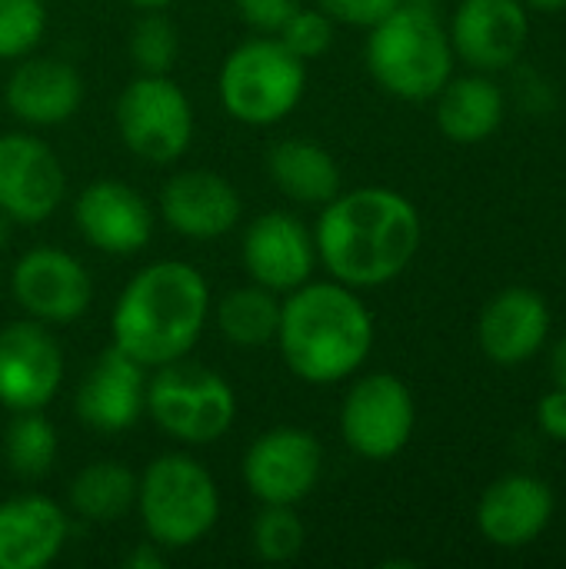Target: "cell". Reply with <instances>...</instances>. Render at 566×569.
Masks as SVG:
<instances>
[{
    "label": "cell",
    "mask_w": 566,
    "mask_h": 569,
    "mask_svg": "<svg viewBox=\"0 0 566 569\" xmlns=\"http://www.w3.org/2000/svg\"><path fill=\"white\" fill-rule=\"evenodd\" d=\"M317 260L337 283L370 290L397 280L420 250V213L390 187L340 190L314 230Z\"/></svg>",
    "instance_id": "obj_1"
},
{
    "label": "cell",
    "mask_w": 566,
    "mask_h": 569,
    "mask_svg": "<svg viewBox=\"0 0 566 569\" xmlns=\"http://www.w3.org/2000/svg\"><path fill=\"white\" fill-rule=\"evenodd\" d=\"M210 317V287L203 273L183 260H157L143 267L117 297L110 333L147 370L183 360Z\"/></svg>",
    "instance_id": "obj_2"
},
{
    "label": "cell",
    "mask_w": 566,
    "mask_h": 569,
    "mask_svg": "<svg viewBox=\"0 0 566 569\" xmlns=\"http://www.w3.org/2000/svg\"><path fill=\"white\" fill-rule=\"evenodd\" d=\"M277 347L294 377L314 387L354 377L374 350V317L354 287L304 283L280 300Z\"/></svg>",
    "instance_id": "obj_3"
},
{
    "label": "cell",
    "mask_w": 566,
    "mask_h": 569,
    "mask_svg": "<svg viewBox=\"0 0 566 569\" xmlns=\"http://www.w3.org/2000/svg\"><path fill=\"white\" fill-rule=\"evenodd\" d=\"M367 70L400 100H434L454 73L450 33L424 3H400L367 37Z\"/></svg>",
    "instance_id": "obj_4"
},
{
    "label": "cell",
    "mask_w": 566,
    "mask_h": 569,
    "mask_svg": "<svg viewBox=\"0 0 566 569\" xmlns=\"http://www.w3.org/2000/svg\"><path fill=\"white\" fill-rule=\"evenodd\" d=\"M137 510L157 547L187 550L217 527L220 493L203 463L187 453H167L137 480Z\"/></svg>",
    "instance_id": "obj_5"
},
{
    "label": "cell",
    "mask_w": 566,
    "mask_h": 569,
    "mask_svg": "<svg viewBox=\"0 0 566 569\" xmlns=\"http://www.w3.org/2000/svg\"><path fill=\"white\" fill-rule=\"evenodd\" d=\"M224 110L247 127L280 123L297 110L307 90V63L277 37H257L234 47L217 77Z\"/></svg>",
    "instance_id": "obj_6"
},
{
    "label": "cell",
    "mask_w": 566,
    "mask_h": 569,
    "mask_svg": "<svg viewBox=\"0 0 566 569\" xmlns=\"http://www.w3.org/2000/svg\"><path fill=\"white\" fill-rule=\"evenodd\" d=\"M143 410L170 440L207 447L234 427L237 393L217 370L173 360L157 367L147 380Z\"/></svg>",
    "instance_id": "obj_7"
},
{
    "label": "cell",
    "mask_w": 566,
    "mask_h": 569,
    "mask_svg": "<svg viewBox=\"0 0 566 569\" xmlns=\"http://www.w3.org/2000/svg\"><path fill=\"white\" fill-rule=\"evenodd\" d=\"M117 130L147 163H173L193 140V107L167 73H140L117 97Z\"/></svg>",
    "instance_id": "obj_8"
},
{
    "label": "cell",
    "mask_w": 566,
    "mask_h": 569,
    "mask_svg": "<svg viewBox=\"0 0 566 569\" xmlns=\"http://www.w3.org/2000/svg\"><path fill=\"white\" fill-rule=\"evenodd\" d=\"M417 423V403L410 387L394 373L360 377L340 407V437L364 460L397 457Z\"/></svg>",
    "instance_id": "obj_9"
},
{
    "label": "cell",
    "mask_w": 566,
    "mask_h": 569,
    "mask_svg": "<svg viewBox=\"0 0 566 569\" xmlns=\"http://www.w3.org/2000/svg\"><path fill=\"white\" fill-rule=\"evenodd\" d=\"M324 473V447L310 430L277 427L260 433L244 457V483L260 503L297 507Z\"/></svg>",
    "instance_id": "obj_10"
},
{
    "label": "cell",
    "mask_w": 566,
    "mask_h": 569,
    "mask_svg": "<svg viewBox=\"0 0 566 569\" xmlns=\"http://www.w3.org/2000/svg\"><path fill=\"white\" fill-rule=\"evenodd\" d=\"M63 383V350L40 320L0 330V403L10 413L43 410Z\"/></svg>",
    "instance_id": "obj_11"
},
{
    "label": "cell",
    "mask_w": 566,
    "mask_h": 569,
    "mask_svg": "<svg viewBox=\"0 0 566 569\" xmlns=\"http://www.w3.org/2000/svg\"><path fill=\"white\" fill-rule=\"evenodd\" d=\"M67 193L60 157L33 133H0V210L13 223H43Z\"/></svg>",
    "instance_id": "obj_12"
},
{
    "label": "cell",
    "mask_w": 566,
    "mask_h": 569,
    "mask_svg": "<svg viewBox=\"0 0 566 569\" xmlns=\"http://www.w3.org/2000/svg\"><path fill=\"white\" fill-rule=\"evenodd\" d=\"M10 293L30 320L70 323L87 313L93 283L73 253L57 247H33L13 263Z\"/></svg>",
    "instance_id": "obj_13"
},
{
    "label": "cell",
    "mask_w": 566,
    "mask_h": 569,
    "mask_svg": "<svg viewBox=\"0 0 566 569\" xmlns=\"http://www.w3.org/2000/svg\"><path fill=\"white\" fill-rule=\"evenodd\" d=\"M447 33L460 60L480 73H497L524 57L530 17L524 0H460Z\"/></svg>",
    "instance_id": "obj_14"
},
{
    "label": "cell",
    "mask_w": 566,
    "mask_h": 569,
    "mask_svg": "<svg viewBox=\"0 0 566 569\" xmlns=\"http://www.w3.org/2000/svg\"><path fill=\"white\" fill-rule=\"evenodd\" d=\"M73 223L80 237L113 257L143 250L153 237V210L140 190L120 180H97L73 200Z\"/></svg>",
    "instance_id": "obj_15"
},
{
    "label": "cell",
    "mask_w": 566,
    "mask_h": 569,
    "mask_svg": "<svg viewBox=\"0 0 566 569\" xmlns=\"http://www.w3.org/2000/svg\"><path fill=\"white\" fill-rule=\"evenodd\" d=\"M240 257H244L250 280L274 293H290L304 287L317 267L314 237L287 210L260 213L244 233Z\"/></svg>",
    "instance_id": "obj_16"
},
{
    "label": "cell",
    "mask_w": 566,
    "mask_h": 569,
    "mask_svg": "<svg viewBox=\"0 0 566 569\" xmlns=\"http://www.w3.org/2000/svg\"><path fill=\"white\" fill-rule=\"evenodd\" d=\"M147 407V367L130 360L113 343L93 360L77 387V417L100 433H120L140 420Z\"/></svg>",
    "instance_id": "obj_17"
},
{
    "label": "cell",
    "mask_w": 566,
    "mask_h": 569,
    "mask_svg": "<svg viewBox=\"0 0 566 569\" xmlns=\"http://www.w3.org/2000/svg\"><path fill=\"white\" fill-rule=\"evenodd\" d=\"M554 490L534 473H510L490 483L477 507V527L487 543L520 550L534 543L554 520Z\"/></svg>",
    "instance_id": "obj_18"
},
{
    "label": "cell",
    "mask_w": 566,
    "mask_h": 569,
    "mask_svg": "<svg viewBox=\"0 0 566 569\" xmlns=\"http://www.w3.org/2000/svg\"><path fill=\"white\" fill-rule=\"evenodd\" d=\"M160 210L170 230L190 240H217L240 223L244 203L230 180L214 170H180L160 190Z\"/></svg>",
    "instance_id": "obj_19"
},
{
    "label": "cell",
    "mask_w": 566,
    "mask_h": 569,
    "mask_svg": "<svg viewBox=\"0 0 566 569\" xmlns=\"http://www.w3.org/2000/svg\"><path fill=\"white\" fill-rule=\"evenodd\" d=\"M550 337V307L530 287L500 290L480 313L477 340L497 367H520L544 350Z\"/></svg>",
    "instance_id": "obj_20"
},
{
    "label": "cell",
    "mask_w": 566,
    "mask_h": 569,
    "mask_svg": "<svg viewBox=\"0 0 566 569\" xmlns=\"http://www.w3.org/2000/svg\"><path fill=\"white\" fill-rule=\"evenodd\" d=\"M7 107L30 127L67 123L83 103V80L73 63L57 57H20L7 80Z\"/></svg>",
    "instance_id": "obj_21"
},
{
    "label": "cell",
    "mask_w": 566,
    "mask_h": 569,
    "mask_svg": "<svg viewBox=\"0 0 566 569\" xmlns=\"http://www.w3.org/2000/svg\"><path fill=\"white\" fill-rule=\"evenodd\" d=\"M70 523L67 513L40 493L10 497L0 503V569L50 567L63 543Z\"/></svg>",
    "instance_id": "obj_22"
},
{
    "label": "cell",
    "mask_w": 566,
    "mask_h": 569,
    "mask_svg": "<svg viewBox=\"0 0 566 569\" xmlns=\"http://www.w3.org/2000/svg\"><path fill=\"white\" fill-rule=\"evenodd\" d=\"M504 123V90L487 73L450 77L437 93V127L454 143H480Z\"/></svg>",
    "instance_id": "obj_23"
},
{
    "label": "cell",
    "mask_w": 566,
    "mask_h": 569,
    "mask_svg": "<svg viewBox=\"0 0 566 569\" xmlns=\"http://www.w3.org/2000/svg\"><path fill=\"white\" fill-rule=\"evenodd\" d=\"M267 173L297 203L324 207L340 193V167L337 160L314 140H280L267 153Z\"/></svg>",
    "instance_id": "obj_24"
},
{
    "label": "cell",
    "mask_w": 566,
    "mask_h": 569,
    "mask_svg": "<svg viewBox=\"0 0 566 569\" xmlns=\"http://www.w3.org/2000/svg\"><path fill=\"white\" fill-rule=\"evenodd\" d=\"M137 503V477L117 460H97L83 467L70 483V507L90 523H113Z\"/></svg>",
    "instance_id": "obj_25"
},
{
    "label": "cell",
    "mask_w": 566,
    "mask_h": 569,
    "mask_svg": "<svg viewBox=\"0 0 566 569\" xmlns=\"http://www.w3.org/2000/svg\"><path fill=\"white\" fill-rule=\"evenodd\" d=\"M217 327L234 347H264L277 340L280 300L260 283L237 287L217 303Z\"/></svg>",
    "instance_id": "obj_26"
},
{
    "label": "cell",
    "mask_w": 566,
    "mask_h": 569,
    "mask_svg": "<svg viewBox=\"0 0 566 569\" xmlns=\"http://www.w3.org/2000/svg\"><path fill=\"white\" fill-rule=\"evenodd\" d=\"M57 430L53 423L40 413H13V423L7 427L3 437V453H7V467L23 477V480H40L50 473L53 460H57Z\"/></svg>",
    "instance_id": "obj_27"
},
{
    "label": "cell",
    "mask_w": 566,
    "mask_h": 569,
    "mask_svg": "<svg viewBox=\"0 0 566 569\" xmlns=\"http://www.w3.org/2000/svg\"><path fill=\"white\" fill-rule=\"evenodd\" d=\"M127 50L140 73H170L180 53L177 27L160 10H143V17L130 30Z\"/></svg>",
    "instance_id": "obj_28"
},
{
    "label": "cell",
    "mask_w": 566,
    "mask_h": 569,
    "mask_svg": "<svg viewBox=\"0 0 566 569\" xmlns=\"http://www.w3.org/2000/svg\"><path fill=\"white\" fill-rule=\"evenodd\" d=\"M250 540H254V553L264 563H287V560L300 557L307 530H304V523H300L294 507L264 503V510L254 520Z\"/></svg>",
    "instance_id": "obj_29"
},
{
    "label": "cell",
    "mask_w": 566,
    "mask_h": 569,
    "mask_svg": "<svg viewBox=\"0 0 566 569\" xmlns=\"http://www.w3.org/2000/svg\"><path fill=\"white\" fill-rule=\"evenodd\" d=\"M47 33L43 0H0V60L27 57Z\"/></svg>",
    "instance_id": "obj_30"
},
{
    "label": "cell",
    "mask_w": 566,
    "mask_h": 569,
    "mask_svg": "<svg viewBox=\"0 0 566 569\" xmlns=\"http://www.w3.org/2000/svg\"><path fill=\"white\" fill-rule=\"evenodd\" d=\"M290 53H297L300 60H314V57H324L334 43V20L324 13V10H307V7H297L287 23L274 33Z\"/></svg>",
    "instance_id": "obj_31"
},
{
    "label": "cell",
    "mask_w": 566,
    "mask_h": 569,
    "mask_svg": "<svg viewBox=\"0 0 566 569\" xmlns=\"http://www.w3.org/2000/svg\"><path fill=\"white\" fill-rule=\"evenodd\" d=\"M404 0H317V10H324L330 20L350 23V27H374L387 13H394Z\"/></svg>",
    "instance_id": "obj_32"
},
{
    "label": "cell",
    "mask_w": 566,
    "mask_h": 569,
    "mask_svg": "<svg viewBox=\"0 0 566 569\" xmlns=\"http://www.w3.org/2000/svg\"><path fill=\"white\" fill-rule=\"evenodd\" d=\"M234 7L247 27L270 37L287 23V17L300 7V0H234Z\"/></svg>",
    "instance_id": "obj_33"
},
{
    "label": "cell",
    "mask_w": 566,
    "mask_h": 569,
    "mask_svg": "<svg viewBox=\"0 0 566 569\" xmlns=\"http://www.w3.org/2000/svg\"><path fill=\"white\" fill-rule=\"evenodd\" d=\"M537 427L544 437L557 440V443H566V390L554 387L550 393L540 397L537 403Z\"/></svg>",
    "instance_id": "obj_34"
},
{
    "label": "cell",
    "mask_w": 566,
    "mask_h": 569,
    "mask_svg": "<svg viewBox=\"0 0 566 569\" xmlns=\"http://www.w3.org/2000/svg\"><path fill=\"white\" fill-rule=\"evenodd\" d=\"M123 567L127 569H163V547H157L153 540H147V543H140V547H133V550L127 553Z\"/></svg>",
    "instance_id": "obj_35"
},
{
    "label": "cell",
    "mask_w": 566,
    "mask_h": 569,
    "mask_svg": "<svg viewBox=\"0 0 566 569\" xmlns=\"http://www.w3.org/2000/svg\"><path fill=\"white\" fill-rule=\"evenodd\" d=\"M550 377H554V387L566 390V337H560L554 343V353H550Z\"/></svg>",
    "instance_id": "obj_36"
},
{
    "label": "cell",
    "mask_w": 566,
    "mask_h": 569,
    "mask_svg": "<svg viewBox=\"0 0 566 569\" xmlns=\"http://www.w3.org/2000/svg\"><path fill=\"white\" fill-rule=\"evenodd\" d=\"M527 7H534V10H566V0H524Z\"/></svg>",
    "instance_id": "obj_37"
},
{
    "label": "cell",
    "mask_w": 566,
    "mask_h": 569,
    "mask_svg": "<svg viewBox=\"0 0 566 569\" xmlns=\"http://www.w3.org/2000/svg\"><path fill=\"white\" fill-rule=\"evenodd\" d=\"M130 7H137V10H163V7H170L173 0H127Z\"/></svg>",
    "instance_id": "obj_38"
},
{
    "label": "cell",
    "mask_w": 566,
    "mask_h": 569,
    "mask_svg": "<svg viewBox=\"0 0 566 569\" xmlns=\"http://www.w3.org/2000/svg\"><path fill=\"white\" fill-rule=\"evenodd\" d=\"M7 233H10V220H7V213L0 210V250H3V243H7Z\"/></svg>",
    "instance_id": "obj_39"
},
{
    "label": "cell",
    "mask_w": 566,
    "mask_h": 569,
    "mask_svg": "<svg viewBox=\"0 0 566 569\" xmlns=\"http://www.w3.org/2000/svg\"><path fill=\"white\" fill-rule=\"evenodd\" d=\"M404 3H424V7H430L434 0H404Z\"/></svg>",
    "instance_id": "obj_40"
}]
</instances>
